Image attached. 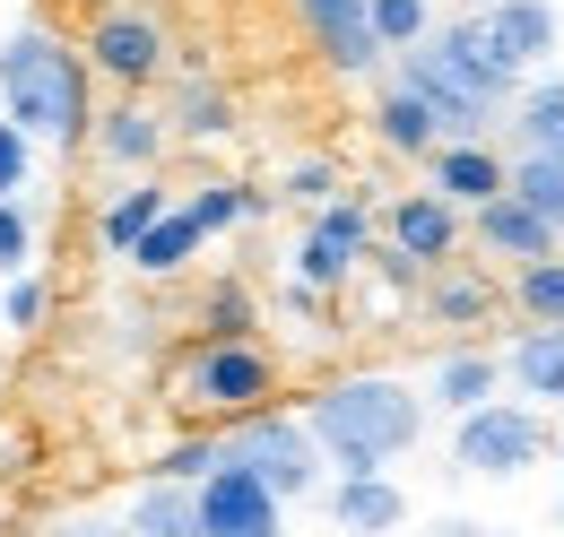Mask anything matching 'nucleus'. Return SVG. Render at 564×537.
I'll return each mask as SVG.
<instances>
[{"mask_svg": "<svg viewBox=\"0 0 564 537\" xmlns=\"http://www.w3.org/2000/svg\"><path fill=\"white\" fill-rule=\"evenodd\" d=\"M503 191H521L539 217H556V226H564V156H547V147H521V165H503Z\"/></svg>", "mask_w": 564, "mask_h": 537, "instance_id": "21", "label": "nucleus"}, {"mask_svg": "<svg viewBox=\"0 0 564 537\" xmlns=\"http://www.w3.org/2000/svg\"><path fill=\"white\" fill-rule=\"evenodd\" d=\"M434 537H487V529H469V520H443V529H434Z\"/></svg>", "mask_w": 564, "mask_h": 537, "instance_id": "35", "label": "nucleus"}, {"mask_svg": "<svg viewBox=\"0 0 564 537\" xmlns=\"http://www.w3.org/2000/svg\"><path fill=\"white\" fill-rule=\"evenodd\" d=\"M556 460H564V451H556Z\"/></svg>", "mask_w": 564, "mask_h": 537, "instance_id": "36", "label": "nucleus"}, {"mask_svg": "<svg viewBox=\"0 0 564 537\" xmlns=\"http://www.w3.org/2000/svg\"><path fill=\"white\" fill-rule=\"evenodd\" d=\"M192 217H200V234H217V226H235V217H252V191H243V183H209V191L192 200Z\"/></svg>", "mask_w": 564, "mask_h": 537, "instance_id": "27", "label": "nucleus"}, {"mask_svg": "<svg viewBox=\"0 0 564 537\" xmlns=\"http://www.w3.org/2000/svg\"><path fill=\"white\" fill-rule=\"evenodd\" d=\"M0 105H9V122L26 139H53V147L87 139V122H96L87 113V62L70 44H53L44 26L0 44Z\"/></svg>", "mask_w": 564, "mask_h": 537, "instance_id": "2", "label": "nucleus"}, {"mask_svg": "<svg viewBox=\"0 0 564 537\" xmlns=\"http://www.w3.org/2000/svg\"><path fill=\"white\" fill-rule=\"evenodd\" d=\"M200 243H209V234H200V217H192V208H156V217L140 226V243H131V261H140L148 277H174Z\"/></svg>", "mask_w": 564, "mask_h": 537, "instance_id": "17", "label": "nucleus"}, {"mask_svg": "<svg viewBox=\"0 0 564 537\" xmlns=\"http://www.w3.org/2000/svg\"><path fill=\"white\" fill-rule=\"evenodd\" d=\"M478 35L495 44V62H503V69H530V62L556 53L564 18H556V0H495V9H478Z\"/></svg>", "mask_w": 564, "mask_h": 537, "instance_id": "7", "label": "nucleus"}, {"mask_svg": "<svg viewBox=\"0 0 564 537\" xmlns=\"http://www.w3.org/2000/svg\"><path fill=\"white\" fill-rule=\"evenodd\" d=\"M209 469H217V442H174L165 451V476H183V485H200Z\"/></svg>", "mask_w": 564, "mask_h": 537, "instance_id": "32", "label": "nucleus"}, {"mask_svg": "<svg viewBox=\"0 0 564 537\" xmlns=\"http://www.w3.org/2000/svg\"><path fill=\"white\" fill-rule=\"evenodd\" d=\"M18 183H26V131L0 113V200H18Z\"/></svg>", "mask_w": 564, "mask_h": 537, "instance_id": "30", "label": "nucleus"}, {"mask_svg": "<svg viewBox=\"0 0 564 537\" xmlns=\"http://www.w3.org/2000/svg\"><path fill=\"white\" fill-rule=\"evenodd\" d=\"M478 243L503 252V261H547V252L564 243V226H556V217H539L521 191H495V200H478Z\"/></svg>", "mask_w": 564, "mask_h": 537, "instance_id": "10", "label": "nucleus"}, {"mask_svg": "<svg viewBox=\"0 0 564 537\" xmlns=\"http://www.w3.org/2000/svg\"><path fill=\"white\" fill-rule=\"evenodd\" d=\"M503 373H512L530 399L564 407V321H539V330H530L521 347H512V355H503Z\"/></svg>", "mask_w": 564, "mask_h": 537, "instance_id": "16", "label": "nucleus"}, {"mask_svg": "<svg viewBox=\"0 0 564 537\" xmlns=\"http://www.w3.org/2000/svg\"><path fill=\"white\" fill-rule=\"evenodd\" d=\"M26 243H35V226H26V208L18 200H0V277L26 261Z\"/></svg>", "mask_w": 564, "mask_h": 537, "instance_id": "31", "label": "nucleus"}, {"mask_svg": "<svg viewBox=\"0 0 564 537\" xmlns=\"http://www.w3.org/2000/svg\"><path fill=\"white\" fill-rule=\"evenodd\" d=\"M330 520H339L348 537H391L400 520H409V494H400L382 469H373V476H339V494H330Z\"/></svg>", "mask_w": 564, "mask_h": 537, "instance_id": "14", "label": "nucleus"}, {"mask_svg": "<svg viewBox=\"0 0 564 537\" xmlns=\"http://www.w3.org/2000/svg\"><path fill=\"white\" fill-rule=\"evenodd\" d=\"M0 321H9V330H44V321H53V286H44V277H18Z\"/></svg>", "mask_w": 564, "mask_h": 537, "instance_id": "28", "label": "nucleus"}, {"mask_svg": "<svg viewBox=\"0 0 564 537\" xmlns=\"http://www.w3.org/2000/svg\"><path fill=\"white\" fill-rule=\"evenodd\" d=\"M295 9H304V26H313V44H322V62L339 69V78H365V69L382 62L365 0H295Z\"/></svg>", "mask_w": 564, "mask_h": 537, "instance_id": "9", "label": "nucleus"}, {"mask_svg": "<svg viewBox=\"0 0 564 537\" xmlns=\"http://www.w3.org/2000/svg\"><path fill=\"white\" fill-rule=\"evenodd\" d=\"M304 425H313L322 460H330L339 476H373V469H391L400 451H417L425 399L409 391V382H391V373H356V382H330Z\"/></svg>", "mask_w": 564, "mask_h": 537, "instance_id": "1", "label": "nucleus"}, {"mask_svg": "<svg viewBox=\"0 0 564 537\" xmlns=\"http://www.w3.org/2000/svg\"><path fill=\"white\" fill-rule=\"evenodd\" d=\"M495 382H503V364H495V355H478V347H460V355H443V364H434V407L469 416L478 399H495Z\"/></svg>", "mask_w": 564, "mask_h": 537, "instance_id": "18", "label": "nucleus"}, {"mask_svg": "<svg viewBox=\"0 0 564 537\" xmlns=\"http://www.w3.org/2000/svg\"><path fill=\"white\" fill-rule=\"evenodd\" d=\"M156 208H165V191H156V183H131L122 200L105 208V243H113V252H131V243H140V226L156 217Z\"/></svg>", "mask_w": 564, "mask_h": 537, "instance_id": "26", "label": "nucleus"}, {"mask_svg": "<svg viewBox=\"0 0 564 537\" xmlns=\"http://www.w3.org/2000/svg\"><path fill=\"white\" fill-rule=\"evenodd\" d=\"M356 261H365V208L356 200L322 208V217L304 226V243H295V277H304V286H339Z\"/></svg>", "mask_w": 564, "mask_h": 537, "instance_id": "8", "label": "nucleus"}, {"mask_svg": "<svg viewBox=\"0 0 564 537\" xmlns=\"http://www.w3.org/2000/svg\"><path fill=\"white\" fill-rule=\"evenodd\" d=\"M156 147H165V122H156L148 105H113V113H105V156H113V165H148Z\"/></svg>", "mask_w": 564, "mask_h": 537, "instance_id": "22", "label": "nucleus"}, {"mask_svg": "<svg viewBox=\"0 0 564 537\" xmlns=\"http://www.w3.org/2000/svg\"><path fill=\"white\" fill-rule=\"evenodd\" d=\"M443 53H452V62L469 69V78L487 87L495 105H512V87H521V69H503V62H495V44L478 35V18H452V26H443Z\"/></svg>", "mask_w": 564, "mask_h": 537, "instance_id": "20", "label": "nucleus"}, {"mask_svg": "<svg viewBox=\"0 0 564 537\" xmlns=\"http://www.w3.org/2000/svg\"><path fill=\"white\" fill-rule=\"evenodd\" d=\"M131 537H200V503H192V485H183V476L148 485L140 503H131Z\"/></svg>", "mask_w": 564, "mask_h": 537, "instance_id": "19", "label": "nucleus"}, {"mask_svg": "<svg viewBox=\"0 0 564 537\" xmlns=\"http://www.w3.org/2000/svg\"><path fill=\"white\" fill-rule=\"evenodd\" d=\"M192 503H200V537H286V503L243 469V460H226V451H217V469L192 485Z\"/></svg>", "mask_w": 564, "mask_h": 537, "instance_id": "5", "label": "nucleus"}, {"mask_svg": "<svg viewBox=\"0 0 564 537\" xmlns=\"http://www.w3.org/2000/svg\"><path fill=\"white\" fill-rule=\"evenodd\" d=\"M330 183H339V174H330V165H322V156H313V165H295V174H286V191H295V200H330Z\"/></svg>", "mask_w": 564, "mask_h": 537, "instance_id": "33", "label": "nucleus"}, {"mask_svg": "<svg viewBox=\"0 0 564 537\" xmlns=\"http://www.w3.org/2000/svg\"><path fill=\"white\" fill-rule=\"evenodd\" d=\"M521 147H547V156H564V78H547V87H521Z\"/></svg>", "mask_w": 564, "mask_h": 537, "instance_id": "23", "label": "nucleus"}, {"mask_svg": "<svg viewBox=\"0 0 564 537\" xmlns=\"http://www.w3.org/2000/svg\"><path fill=\"white\" fill-rule=\"evenodd\" d=\"M226 460H243V469L261 476L279 503L295 494H313L322 485V442H313V425H295V416H261V407H243V425H235V442H217Z\"/></svg>", "mask_w": 564, "mask_h": 537, "instance_id": "3", "label": "nucleus"}, {"mask_svg": "<svg viewBox=\"0 0 564 537\" xmlns=\"http://www.w3.org/2000/svg\"><path fill=\"white\" fill-rule=\"evenodd\" d=\"M183 131H226V105H217V96H192V113H183Z\"/></svg>", "mask_w": 564, "mask_h": 537, "instance_id": "34", "label": "nucleus"}, {"mask_svg": "<svg viewBox=\"0 0 564 537\" xmlns=\"http://www.w3.org/2000/svg\"><path fill=\"white\" fill-rule=\"evenodd\" d=\"M373 131H382V147H400V156H434L443 147V122H434V105H425L409 78L373 105Z\"/></svg>", "mask_w": 564, "mask_h": 537, "instance_id": "15", "label": "nucleus"}, {"mask_svg": "<svg viewBox=\"0 0 564 537\" xmlns=\"http://www.w3.org/2000/svg\"><path fill=\"white\" fill-rule=\"evenodd\" d=\"M365 18H373V44H382V53H409L425 26H434L425 0H365Z\"/></svg>", "mask_w": 564, "mask_h": 537, "instance_id": "24", "label": "nucleus"}, {"mask_svg": "<svg viewBox=\"0 0 564 537\" xmlns=\"http://www.w3.org/2000/svg\"><path fill=\"white\" fill-rule=\"evenodd\" d=\"M547 460V425H539V407H503V399H478L460 416V434H452V469L469 476H521Z\"/></svg>", "mask_w": 564, "mask_h": 537, "instance_id": "4", "label": "nucleus"}, {"mask_svg": "<svg viewBox=\"0 0 564 537\" xmlns=\"http://www.w3.org/2000/svg\"><path fill=\"white\" fill-rule=\"evenodd\" d=\"M279 391V364L252 347V338H217L192 355V373H183V399L192 407H217V416H243V407H261Z\"/></svg>", "mask_w": 564, "mask_h": 537, "instance_id": "6", "label": "nucleus"}, {"mask_svg": "<svg viewBox=\"0 0 564 537\" xmlns=\"http://www.w3.org/2000/svg\"><path fill=\"white\" fill-rule=\"evenodd\" d=\"M521 313H530V321H564V252L521 261Z\"/></svg>", "mask_w": 564, "mask_h": 537, "instance_id": "25", "label": "nucleus"}, {"mask_svg": "<svg viewBox=\"0 0 564 537\" xmlns=\"http://www.w3.org/2000/svg\"><path fill=\"white\" fill-rule=\"evenodd\" d=\"M425 165H434V191H443L452 208H478V200L503 191V156H495L487 139H443Z\"/></svg>", "mask_w": 564, "mask_h": 537, "instance_id": "12", "label": "nucleus"}, {"mask_svg": "<svg viewBox=\"0 0 564 537\" xmlns=\"http://www.w3.org/2000/svg\"><path fill=\"white\" fill-rule=\"evenodd\" d=\"M391 243H400V252H409L417 268L452 261V243H460V208L443 200V191H417V200H400V208H391Z\"/></svg>", "mask_w": 564, "mask_h": 537, "instance_id": "13", "label": "nucleus"}, {"mask_svg": "<svg viewBox=\"0 0 564 537\" xmlns=\"http://www.w3.org/2000/svg\"><path fill=\"white\" fill-rule=\"evenodd\" d=\"M434 313H443V321H478V313H487V286H478V277H443V286H434Z\"/></svg>", "mask_w": 564, "mask_h": 537, "instance_id": "29", "label": "nucleus"}, {"mask_svg": "<svg viewBox=\"0 0 564 537\" xmlns=\"http://www.w3.org/2000/svg\"><path fill=\"white\" fill-rule=\"evenodd\" d=\"M87 53L105 78H122V87H148L156 69H165V35L148 26V18H105L96 35H87Z\"/></svg>", "mask_w": 564, "mask_h": 537, "instance_id": "11", "label": "nucleus"}]
</instances>
